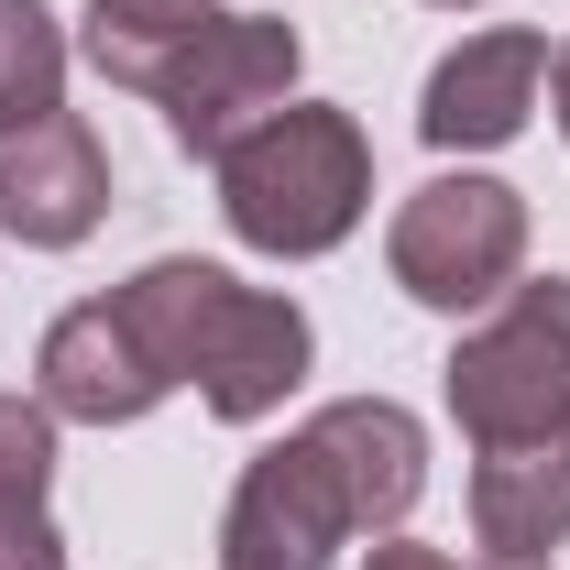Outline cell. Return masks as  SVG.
Masks as SVG:
<instances>
[{
  "instance_id": "obj_2",
  "label": "cell",
  "mask_w": 570,
  "mask_h": 570,
  "mask_svg": "<svg viewBox=\"0 0 570 570\" xmlns=\"http://www.w3.org/2000/svg\"><path fill=\"white\" fill-rule=\"evenodd\" d=\"M121 296V318L142 330V352L165 384H198V406L230 428L275 417L285 395L307 384V307L296 296H264V285L219 275L198 253H165V264H142L132 285H110Z\"/></svg>"
},
{
  "instance_id": "obj_16",
  "label": "cell",
  "mask_w": 570,
  "mask_h": 570,
  "mask_svg": "<svg viewBox=\"0 0 570 570\" xmlns=\"http://www.w3.org/2000/svg\"><path fill=\"white\" fill-rule=\"evenodd\" d=\"M549 110H560V142H570V45L549 56Z\"/></svg>"
},
{
  "instance_id": "obj_17",
  "label": "cell",
  "mask_w": 570,
  "mask_h": 570,
  "mask_svg": "<svg viewBox=\"0 0 570 570\" xmlns=\"http://www.w3.org/2000/svg\"><path fill=\"white\" fill-rule=\"evenodd\" d=\"M439 11H483V0H439Z\"/></svg>"
},
{
  "instance_id": "obj_8",
  "label": "cell",
  "mask_w": 570,
  "mask_h": 570,
  "mask_svg": "<svg viewBox=\"0 0 570 570\" xmlns=\"http://www.w3.org/2000/svg\"><path fill=\"white\" fill-rule=\"evenodd\" d=\"M33 395H45L56 428H132V417H154L176 384L154 373L142 330L121 318V296H88V307H67V318L33 341Z\"/></svg>"
},
{
  "instance_id": "obj_3",
  "label": "cell",
  "mask_w": 570,
  "mask_h": 570,
  "mask_svg": "<svg viewBox=\"0 0 570 570\" xmlns=\"http://www.w3.org/2000/svg\"><path fill=\"white\" fill-rule=\"evenodd\" d=\"M209 176H219V219H230L253 253H275V264L341 253L362 230V209H373V142H362V121L330 110V99L264 110Z\"/></svg>"
},
{
  "instance_id": "obj_18",
  "label": "cell",
  "mask_w": 570,
  "mask_h": 570,
  "mask_svg": "<svg viewBox=\"0 0 570 570\" xmlns=\"http://www.w3.org/2000/svg\"><path fill=\"white\" fill-rule=\"evenodd\" d=\"M494 570H527V560H494Z\"/></svg>"
},
{
  "instance_id": "obj_13",
  "label": "cell",
  "mask_w": 570,
  "mask_h": 570,
  "mask_svg": "<svg viewBox=\"0 0 570 570\" xmlns=\"http://www.w3.org/2000/svg\"><path fill=\"white\" fill-rule=\"evenodd\" d=\"M45 483H56V417H45V395H0V494L45 504Z\"/></svg>"
},
{
  "instance_id": "obj_14",
  "label": "cell",
  "mask_w": 570,
  "mask_h": 570,
  "mask_svg": "<svg viewBox=\"0 0 570 570\" xmlns=\"http://www.w3.org/2000/svg\"><path fill=\"white\" fill-rule=\"evenodd\" d=\"M0 570H67V538L33 494H0Z\"/></svg>"
},
{
  "instance_id": "obj_4",
  "label": "cell",
  "mask_w": 570,
  "mask_h": 570,
  "mask_svg": "<svg viewBox=\"0 0 570 570\" xmlns=\"http://www.w3.org/2000/svg\"><path fill=\"white\" fill-rule=\"evenodd\" d=\"M450 417L472 450L504 439H560L570 428V275H527L461 330L450 352Z\"/></svg>"
},
{
  "instance_id": "obj_9",
  "label": "cell",
  "mask_w": 570,
  "mask_h": 570,
  "mask_svg": "<svg viewBox=\"0 0 570 570\" xmlns=\"http://www.w3.org/2000/svg\"><path fill=\"white\" fill-rule=\"evenodd\" d=\"M110 219V154L77 110H45L22 132H0V230L22 253H77Z\"/></svg>"
},
{
  "instance_id": "obj_7",
  "label": "cell",
  "mask_w": 570,
  "mask_h": 570,
  "mask_svg": "<svg viewBox=\"0 0 570 570\" xmlns=\"http://www.w3.org/2000/svg\"><path fill=\"white\" fill-rule=\"evenodd\" d=\"M538 88H549V33L538 22H494V33H461L417 88V132L428 154H494V142L527 132V110H538Z\"/></svg>"
},
{
  "instance_id": "obj_10",
  "label": "cell",
  "mask_w": 570,
  "mask_h": 570,
  "mask_svg": "<svg viewBox=\"0 0 570 570\" xmlns=\"http://www.w3.org/2000/svg\"><path fill=\"white\" fill-rule=\"evenodd\" d=\"M472 538L494 560H549L570 538V428L560 439H504V450H472Z\"/></svg>"
},
{
  "instance_id": "obj_1",
  "label": "cell",
  "mask_w": 570,
  "mask_h": 570,
  "mask_svg": "<svg viewBox=\"0 0 570 570\" xmlns=\"http://www.w3.org/2000/svg\"><path fill=\"white\" fill-rule=\"evenodd\" d=\"M428 494V428L395 395H341L230 483L219 570H330L352 538H395Z\"/></svg>"
},
{
  "instance_id": "obj_11",
  "label": "cell",
  "mask_w": 570,
  "mask_h": 570,
  "mask_svg": "<svg viewBox=\"0 0 570 570\" xmlns=\"http://www.w3.org/2000/svg\"><path fill=\"white\" fill-rule=\"evenodd\" d=\"M219 0H88V22H77V45H88V67L110 77V88H132V99H165L176 77H187V56L209 45Z\"/></svg>"
},
{
  "instance_id": "obj_6",
  "label": "cell",
  "mask_w": 570,
  "mask_h": 570,
  "mask_svg": "<svg viewBox=\"0 0 570 570\" xmlns=\"http://www.w3.org/2000/svg\"><path fill=\"white\" fill-rule=\"evenodd\" d=\"M296 67H307V45H296V22H275V11H230L209 45L187 56V77L154 99L165 110V132H176V154H198V165H219L230 142L253 132L264 110H285L296 99Z\"/></svg>"
},
{
  "instance_id": "obj_5",
  "label": "cell",
  "mask_w": 570,
  "mask_h": 570,
  "mask_svg": "<svg viewBox=\"0 0 570 570\" xmlns=\"http://www.w3.org/2000/svg\"><path fill=\"white\" fill-rule=\"evenodd\" d=\"M384 264H395V285L417 296V307H439V318H461V307H494L504 285L527 275V198L504 187V176H428L417 198L395 209V230H384Z\"/></svg>"
},
{
  "instance_id": "obj_15",
  "label": "cell",
  "mask_w": 570,
  "mask_h": 570,
  "mask_svg": "<svg viewBox=\"0 0 570 570\" xmlns=\"http://www.w3.org/2000/svg\"><path fill=\"white\" fill-rule=\"evenodd\" d=\"M362 570H461L450 549H417V538H384V549H362Z\"/></svg>"
},
{
  "instance_id": "obj_12",
  "label": "cell",
  "mask_w": 570,
  "mask_h": 570,
  "mask_svg": "<svg viewBox=\"0 0 570 570\" xmlns=\"http://www.w3.org/2000/svg\"><path fill=\"white\" fill-rule=\"evenodd\" d=\"M67 110V33L45 0H0V132Z\"/></svg>"
}]
</instances>
